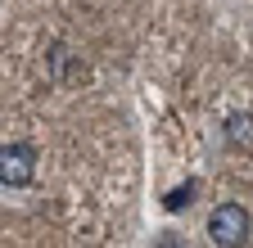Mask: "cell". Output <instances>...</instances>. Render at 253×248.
I'll return each mask as SVG.
<instances>
[{
	"label": "cell",
	"mask_w": 253,
	"mask_h": 248,
	"mask_svg": "<svg viewBox=\"0 0 253 248\" xmlns=\"http://www.w3.org/2000/svg\"><path fill=\"white\" fill-rule=\"evenodd\" d=\"M185 194H195V185H185V190H176V194H168V208H185Z\"/></svg>",
	"instance_id": "3"
},
{
	"label": "cell",
	"mask_w": 253,
	"mask_h": 248,
	"mask_svg": "<svg viewBox=\"0 0 253 248\" xmlns=\"http://www.w3.org/2000/svg\"><path fill=\"white\" fill-rule=\"evenodd\" d=\"M32 176H37V153H32L27 144H5L0 149V180H5L9 190L27 185Z\"/></svg>",
	"instance_id": "2"
},
{
	"label": "cell",
	"mask_w": 253,
	"mask_h": 248,
	"mask_svg": "<svg viewBox=\"0 0 253 248\" xmlns=\"http://www.w3.org/2000/svg\"><path fill=\"white\" fill-rule=\"evenodd\" d=\"M208 239L217 248H244L249 244V212L240 203H221L208 216Z\"/></svg>",
	"instance_id": "1"
}]
</instances>
